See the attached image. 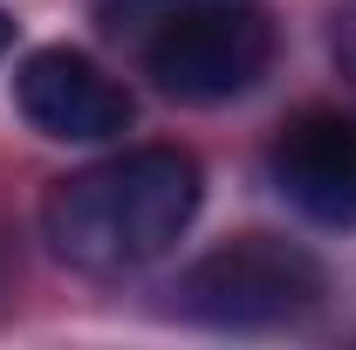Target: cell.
Wrapping results in <instances>:
<instances>
[{
  "label": "cell",
  "mask_w": 356,
  "mask_h": 350,
  "mask_svg": "<svg viewBox=\"0 0 356 350\" xmlns=\"http://www.w3.org/2000/svg\"><path fill=\"white\" fill-rule=\"evenodd\" d=\"M199 199H206L199 158L178 144H144L55 178L42 199V241L55 261L83 275H137L185 241Z\"/></svg>",
  "instance_id": "6da1fadb"
},
{
  "label": "cell",
  "mask_w": 356,
  "mask_h": 350,
  "mask_svg": "<svg viewBox=\"0 0 356 350\" xmlns=\"http://www.w3.org/2000/svg\"><path fill=\"white\" fill-rule=\"evenodd\" d=\"M274 62V21L254 0H172L144 35V76L178 103L247 96Z\"/></svg>",
  "instance_id": "7a4b0ae2"
},
{
  "label": "cell",
  "mask_w": 356,
  "mask_h": 350,
  "mask_svg": "<svg viewBox=\"0 0 356 350\" xmlns=\"http://www.w3.org/2000/svg\"><path fill=\"white\" fill-rule=\"evenodd\" d=\"M322 303V261L295 241L240 234L172 282V309L206 330H281Z\"/></svg>",
  "instance_id": "3957f363"
},
{
  "label": "cell",
  "mask_w": 356,
  "mask_h": 350,
  "mask_svg": "<svg viewBox=\"0 0 356 350\" xmlns=\"http://www.w3.org/2000/svg\"><path fill=\"white\" fill-rule=\"evenodd\" d=\"M14 110L55 144H103L131 131V89L76 48H35L14 69Z\"/></svg>",
  "instance_id": "277c9868"
},
{
  "label": "cell",
  "mask_w": 356,
  "mask_h": 350,
  "mask_svg": "<svg viewBox=\"0 0 356 350\" xmlns=\"http://www.w3.org/2000/svg\"><path fill=\"white\" fill-rule=\"evenodd\" d=\"M267 172L281 199L315 227H356V117L343 110H302L274 137Z\"/></svg>",
  "instance_id": "5b68a950"
},
{
  "label": "cell",
  "mask_w": 356,
  "mask_h": 350,
  "mask_svg": "<svg viewBox=\"0 0 356 350\" xmlns=\"http://www.w3.org/2000/svg\"><path fill=\"white\" fill-rule=\"evenodd\" d=\"M329 48H336L343 76L356 83V0H350V7H336V28H329Z\"/></svg>",
  "instance_id": "8992f818"
},
{
  "label": "cell",
  "mask_w": 356,
  "mask_h": 350,
  "mask_svg": "<svg viewBox=\"0 0 356 350\" xmlns=\"http://www.w3.org/2000/svg\"><path fill=\"white\" fill-rule=\"evenodd\" d=\"M14 42V14H7V7H0V48Z\"/></svg>",
  "instance_id": "52a82bcc"
}]
</instances>
